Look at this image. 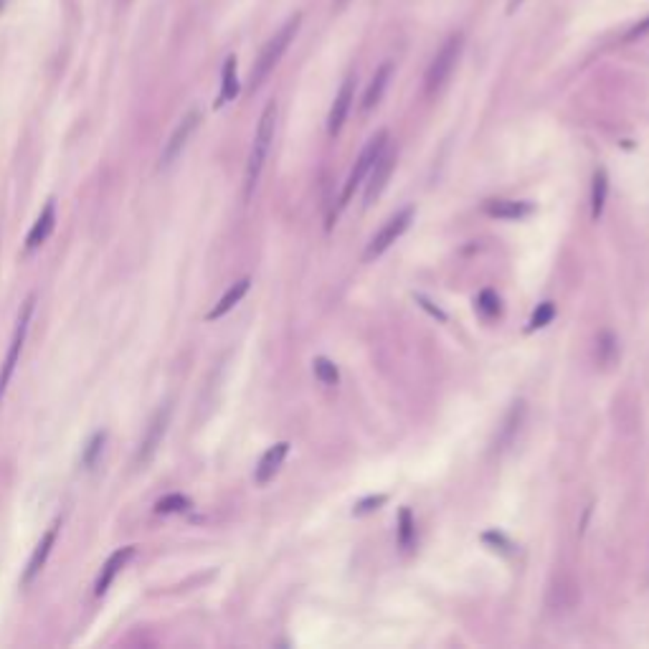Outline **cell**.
I'll use <instances>...</instances> for the list:
<instances>
[{
  "label": "cell",
  "instance_id": "cell-1",
  "mask_svg": "<svg viewBox=\"0 0 649 649\" xmlns=\"http://www.w3.org/2000/svg\"><path fill=\"white\" fill-rule=\"evenodd\" d=\"M274 128H277V102H269L262 117H259L254 145H252L249 163H246V198H252V193L256 191V183H259V176L264 170L269 148H272V140H274Z\"/></svg>",
  "mask_w": 649,
  "mask_h": 649
},
{
  "label": "cell",
  "instance_id": "cell-2",
  "mask_svg": "<svg viewBox=\"0 0 649 649\" xmlns=\"http://www.w3.org/2000/svg\"><path fill=\"white\" fill-rule=\"evenodd\" d=\"M300 15H292L284 26L272 36V39L267 41V46L259 52V56H256V62H254V69H252V90H256L264 79L274 72V66L280 64L282 62V56H284V52L290 49V43L294 41V36H297V28H300Z\"/></svg>",
  "mask_w": 649,
  "mask_h": 649
},
{
  "label": "cell",
  "instance_id": "cell-3",
  "mask_svg": "<svg viewBox=\"0 0 649 649\" xmlns=\"http://www.w3.org/2000/svg\"><path fill=\"white\" fill-rule=\"evenodd\" d=\"M462 33H454V36H449L444 41V46L436 52V56L432 59V64L426 69V77H424V90L429 97L434 94H439V91L444 90V84L449 81L452 77V72H454V66L459 62V53H462Z\"/></svg>",
  "mask_w": 649,
  "mask_h": 649
},
{
  "label": "cell",
  "instance_id": "cell-4",
  "mask_svg": "<svg viewBox=\"0 0 649 649\" xmlns=\"http://www.w3.org/2000/svg\"><path fill=\"white\" fill-rule=\"evenodd\" d=\"M33 307H36V294H31L26 302H24L21 312H18V320H15L14 338H11V345H8L5 360H3V366H0V401H3V396H5V388H8V383H11V378H14L15 366H18L21 353H24V343H26L28 325H31Z\"/></svg>",
  "mask_w": 649,
  "mask_h": 649
},
{
  "label": "cell",
  "instance_id": "cell-5",
  "mask_svg": "<svg viewBox=\"0 0 649 649\" xmlns=\"http://www.w3.org/2000/svg\"><path fill=\"white\" fill-rule=\"evenodd\" d=\"M388 148V132L386 129H381V132H376L373 138L368 140V145L363 148V153H360V157L356 160V166H353V170H350V176H348V183H345V191L343 196H340V205H345L350 198H353V193H356V188L363 183V178L368 176L370 173V167L376 166V160L381 157V153Z\"/></svg>",
  "mask_w": 649,
  "mask_h": 649
},
{
  "label": "cell",
  "instance_id": "cell-6",
  "mask_svg": "<svg viewBox=\"0 0 649 649\" xmlns=\"http://www.w3.org/2000/svg\"><path fill=\"white\" fill-rule=\"evenodd\" d=\"M411 221H414V208L408 205V208H404V211H398L396 216H391L386 224L381 226V231L370 239V243L366 246V254H363V259L366 262H373V259H378V256L391 246V243H396V239H401L404 236V231L411 226Z\"/></svg>",
  "mask_w": 649,
  "mask_h": 649
},
{
  "label": "cell",
  "instance_id": "cell-7",
  "mask_svg": "<svg viewBox=\"0 0 649 649\" xmlns=\"http://www.w3.org/2000/svg\"><path fill=\"white\" fill-rule=\"evenodd\" d=\"M198 122H201V112H198V110H191L188 115L180 119L178 128L173 129L170 140L166 142V150L160 155V166L167 167L178 160V155L186 150V145H188V140L193 138V132L198 129Z\"/></svg>",
  "mask_w": 649,
  "mask_h": 649
},
{
  "label": "cell",
  "instance_id": "cell-8",
  "mask_svg": "<svg viewBox=\"0 0 649 649\" xmlns=\"http://www.w3.org/2000/svg\"><path fill=\"white\" fill-rule=\"evenodd\" d=\"M353 94H356V77H348L343 81V87L335 94V102H332L330 115H328V132H330L332 138L343 129L348 112L353 107Z\"/></svg>",
  "mask_w": 649,
  "mask_h": 649
},
{
  "label": "cell",
  "instance_id": "cell-9",
  "mask_svg": "<svg viewBox=\"0 0 649 649\" xmlns=\"http://www.w3.org/2000/svg\"><path fill=\"white\" fill-rule=\"evenodd\" d=\"M394 166H396V153L394 150H383L381 157L376 160V166L370 167V178H368V186H366V205H370L378 196L383 193L386 188V183L391 178V173H394Z\"/></svg>",
  "mask_w": 649,
  "mask_h": 649
},
{
  "label": "cell",
  "instance_id": "cell-10",
  "mask_svg": "<svg viewBox=\"0 0 649 649\" xmlns=\"http://www.w3.org/2000/svg\"><path fill=\"white\" fill-rule=\"evenodd\" d=\"M167 421H170V406L160 408L157 414L153 416L150 421V426H148V434L142 436V444H140V452H138V464H145L148 459L153 457L155 449L160 446L163 442V436H166V429H167Z\"/></svg>",
  "mask_w": 649,
  "mask_h": 649
},
{
  "label": "cell",
  "instance_id": "cell-11",
  "mask_svg": "<svg viewBox=\"0 0 649 649\" xmlns=\"http://www.w3.org/2000/svg\"><path fill=\"white\" fill-rule=\"evenodd\" d=\"M56 535H59V522H53L52 528L43 533V538L39 540V546L33 550V556L28 560L26 571H24V586L33 584V578L43 571V566H46V560L52 556V548L56 546Z\"/></svg>",
  "mask_w": 649,
  "mask_h": 649
},
{
  "label": "cell",
  "instance_id": "cell-12",
  "mask_svg": "<svg viewBox=\"0 0 649 649\" xmlns=\"http://www.w3.org/2000/svg\"><path fill=\"white\" fill-rule=\"evenodd\" d=\"M135 550H138L135 546H125L115 550V553L107 558L102 573H100V578H97V584H94V594H97V597H104V594L110 591V586H112V581L117 578V573L128 566V560L135 556Z\"/></svg>",
  "mask_w": 649,
  "mask_h": 649
},
{
  "label": "cell",
  "instance_id": "cell-13",
  "mask_svg": "<svg viewBox=\"0 0 649 649\" xmlns=\"http://www.w3.org/2000/svg\"><path fill=\"white\" fill-rule=\"evenodd\" d=\"M53 226H56V201H49V204L43 205V211H41V216L36 218V224H33V229L28 231V239H26V252H33V249H39L41 243L46 242L49 236H52Z\"/></svg>",
  "mask_w": 649,
  "mask_h": 649
},
{
  "label": "cell",
  "instance_id": "cell-14",
  "mask_svg": "<svg viewBox=\"0 0 649 649\" xmlns=\"http://www.w3.org/2000/svg\"><path fill=\"white\" fill-rule=\"evenodd\" d=\"M287 452H290V444H287V442H280V444L272 446L269 452H264V457L259 459V467H256V484H267L269 480H274V474L280 472Z\"/></svg>",
  "mask_w": 649,
  "mask_h": 649
},
{
  "label": "cell",
  "instance_id": "cell-15",
  "mask_svg": "<svg viewBox=\"0 0 649 649\" xmlns=\"http://www.w3.org/2000/svg\"><path fill=\"white\" fill-rule=\"evenodd\" d=\"M484 214L492 218H502V221H520V218L533 214V204L528 201H487L484 204Z\"/></svg>",
  "mask_w": 649,
  "mask_h": 649
},
{
  "label": "cell",
  "instance_id": "cell-16",
  "mask_svg": "<svg viewBox=\"0 0 649 649\" xmlns=\"http://www.w3.org/2000/svg\"><path fill=\"white\" fill-rule=\"evenodd\" d=\"M391 72H394V66L388 64V62L376 69V74L370 79L368 90L363 94V112H370L373 107H378V102L383 100V91H386L388 81H391Z\"/></svg>",
  "mask_w": 649,
  "mask_h": 649
},
{
  "label": "cell",
  "instance_id": "cell-17",
  "mask_svg": "<svg viewBox=\"0 0 649 649\" xmlns=\"http://www.w3.org/2000/svg\"><path fill=\"white\" fill-rule=\"evenodd\" d=\"M249 287H252V280L249 277H243V280H239L234 287H231L229 292L224 294L221 300L216 302V307L205 315V320H218V318H224L226 312H231L234 307L239 305L242 302L243 297H246V292H249Z\"/></svg>",
  "mask_w": 649,
  "mask_h": 649
},
{
  "label": "cell",
  "instance_id": "cell-18",
  "mask_svg": "<svg viewBox=\"0 0 649 649\" xmlns=\"http://www.w3.org/2000/svg\"><path fill=\"white\" fill-rule=\"evenodd\" d=\"M239 94V77H236V56H229L226 64H224V72H221V94H218L216 107H224L229 104L231 100H236Z\"/></svg>",
  "mask_w": 649,
  "mask_h": 649
},
{
  "label": "cell",
  "instance_id": "cell-19",
  "mask_svg": "<svg viewBox=\"0 0 649 649\" xmlns=\"http://www.w3.org/2000/svg\"><path fill=\"white\" fill-rule=\"evenodd\" d=\"M606 193H609V178L606 170H597L594 173V188H591V218L598 221L604 214V204H606Z\"/></svg>",
  "mask_w": 649,
  "mask_h": 649
},
{
  "label": "cell",
  "instance_id": "cell-20",
  "mask_svg": "<svg viewBox=\"0 0 649 649\" xmlns=\"http://www.w3.org/2000/svg\"><path fill=\"white\" fill-rule=\"evenodd\" d=\"M414 538H416L414 515H411L408 508H401V512H398V546L411 548L414 546Z\"/></svg>",
  "mask_w": 649,
  "mask_h": 649
},
{
  "label": "cell",
  "instance_id": "cell-21",
  "mask_svg": "<svg viewBox=\"0 0 649 649\" xmlns=\"http://www.w3.org/2000/svg\"><path fill=\"white\" fill-rule=\"evenodd\" d=\"M315 376H318V381L320 383H325V386H335V383L340 381V373H338V368H335V363L332 360H328V358H315Z\"/></svg>",
  "mask_w": 649,
  "mask_h": 649
},
{
  "label": "cell",
  "instance_id": "cell-22",
  "mask_svg": "<svg viewBox=\"0 0 649 649\" xmlns=\"http://www.w3.org/2000/svg\"><path fill=\"white\" fill-rule=\"evenodd\" d=\"M191 508V500L186 495H167L163 500H157L155 505V512H163V515H170V512H183V510Z\"/></svg>",
  "mask_w": 649,
  "mask_h": 649
},
{
  "label": "cell",
  "instance_id": "cell-23",
  "mask_svg": "<svg viewBox=\"0 0 649 649\" xmlns=\"http://www.w3.org/2000/svg\"><path fill=\"white\" fill-rule=\"evenodd\" d=\"M477 307H480V312L487 315V318H495L500 315V297H497L492 290H484L480 297H477Z\"/></svg>",
  "mask_w": 649,
  "mask_h": 649
},
{
  "label": "cell",
  "instance_id": "cell-24",
  "mask_svg": "<svg viewBox=\"0 0 649 649\" xmlns=\"http://www.w3.org/2000/svg\"><path fill=\"white\" fill-rule=\"evenodd\" d=\"M556 318V307L553 302H543V305H538V310L533 312V318H530V330H540V328H546L550 320Z\"/></svg>",
  "mask_w": 649,
  "mask_h": 649
},
{
  "label": "cell",
  "instance_id": "cell-25",
  "mask_svg": "<svg viewBox=\"0 0 649 649\" xmlns=\"http://www.w3.org/2000/svg\"><path fill=\"white\" fill-rule=\"evenodd\" d=\"M598 350H601V360H604V363L614 360V356H616V340H614L611 332H604V335L598 338Z\"/></svg>",
  "mask_w": 649,
  "mask_h": 649
},
{
  "label": "cell",
  "instance_id": "cell-26",
  "mask_svg": "<svg viewBox=\"0 0 649 649\" xmlns=\"http://www.w3.org/2000/svg\"><path fill=\"white\" fill-rule=\"evenodd\" d=\"M104 439H107L104 434H97V436H94V439L90 442L87 452H84V464H87V467H91V464H94V459H97V454L102 452Z\"/></svg>",
  "mask_w": 649,
  "mask_h": 649
},
{
  "label": "cell",
  "instance_id": "cell-27",
  "mask_svg": "<svg viewBox=\"0 0 649 649\" xmlns=\"http://www.w3.org/2000/svg\"><path fill=\"white\" fill-rule=\"evenodd\" d=\"M386 502V495H376V497H366L363 502H358L356 505V515H366V512H370V510H378Z\"/></svg>",
  "mask_w": 649,
  "mask_h": 649
},
{
  "label": "cell",
  "instance_id": "cell-28",
  "mask_svg": "<svg viewBox=\"0 0 649 649\" xmlns=\"http://www.w3.org/2000/svg\"><path fill=\"white\" fill-rule=\"evenodd\" d=\"M647 33H649V15L644 21H639V24L626 33V39H639V36H647Z\"/></svg>",
  "mask_w": 649,
  "mask_h": 649
},
{
  "label": "cell",
  "instance_id": "cell-29",
  "mask_svg": "<svg viewBox=\"0 0 649 649\" xmlns=\"http://www.w3.org/2000/svg\"><path fill=\"white\" fill-rule=\"evenodd\" d=\"M522 3H525V0H510V3H508V14H515V11L520 8Z\"/></svg>",
  "mask_w": 649,
  "mask_h": 649
},
{
  "label": "cell",
  "instance_id": "cell-30",
  "mask_svg": "<svg viewBox=\"0 0 649 649\" xmlns=\"http://www.w3.org/2000/svg\"><path fill=\"white\" fill-rule=\"evenodd\" d=\"M348 0H335V8H343Z\"/></svg>",
  "mask_w": 649,
  "mask_h": 649
},
{
  "label": "cell",
  "instance_id": "cell-31",
  "mask_svg": "<svg viewBox=\"0 0 649 649\" xmlns=\"http://www.w3.org/2000/svg\"><path fill=\"white\" fill-rule=\"evenodd\" d=\"M3 5H5V0H0V11H3Z\"/></svg>",
  "mask_w": 649,
  "mask_h": 649
}]
</instances>
